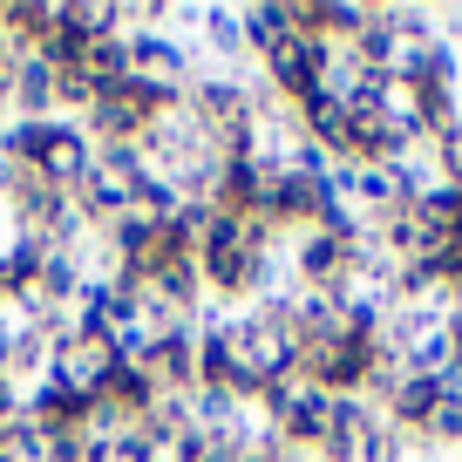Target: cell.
Wrapping results in <instances>:
<instances>
[{
  "label": "cell",
  "mask_w": 462,
  "mask_h": 462,
  "mask_svg": "<svg viewBox=\"0 0 462 462\" xmlns=\"http://www.w3.org/2000/svg\"><path fill=\"white\" fill-rule=\"evenodd\" d=\"M143 184H150V163H143V150H96L88 157V177H82V190H75V204H82L96 225H109V217H123L136 198H143Z\"/></svg>",
  "instance_id": "6da1fadb"
},
{
  "label": "cell",
  "mask_w": 462,
  "mask_h": 462,
  "mask_svg": "<svg viewBox=\"0 0 462 462\" xmlns=\"http://www.w3.org/2000/svg\"><path fill=\"white\" fill-rule=\"evenodd\" d=\"M116 361H123V354H116V340L102 327H82L75 333V340H61L55 346V388H69L75 402H88V394H102V381L116 374Z\"/></svg>",
  "instance_id": "7a4b0ae2"
},
{
  "label": "cell",
  "mask_w": 462,
  "mask_h": 462,
  "mask_svg": "<svg viewBox=\"0 0 462 462\" xmlns=\"http://www.w3.org/2000/svg\"><path fill=\"white\" fill-rule=\"evenodd\" d=\"M88 157H96V150H88V136L75 130V123H55V130H48V143H42V163H34V171H42L55 190H82Z\"/></svg>",
  "instance_id": "3957f363"
},
{
  "label": "cell",
  "mask_w": 462,
  "mask_h": 462,
  "mask_svg": "<svg viewBox=\"0 0 462 462\" xmlns=\"http://www.w3.org/2000/svg\"><path fill=\"white\" fill-rule=\"evenodd\" d=\"M238 21H245V48L252 61L265 55V48H279L292 34V0H259V7H238Z\"/></svg>",
  "instance_id": "277c9868"
},
{
  "label": "cell",
  "mask_w": 462,
  "mask_h": 462,
  "mask_svg": "<svg viewBox=\"0 0 462 462\" xmlns=\"http://www.w3.org/2000/svg\"><path fill=\"white\" fill-rule=\"evenodd\" d=\"M442 327H448V346H456V361H462V306H448Z\"/></svg>",
  "instance_id": "5b68a950"
},
{
  "label": "cell",
  "mask_w": 462,
  "mask_h": 462,
  "mask_svg": "<svg viewBox=\"0 0 462 462\" xmlns=\"http://www.w3.org/2000/svg\"><path fill=\"white\" fill-rule=\"evenodd\" d=\"M7 61H14V55H7V42H0V75H7Z\"/></svg>",
  "instance_id": "8992f818"
}]
</instances>
